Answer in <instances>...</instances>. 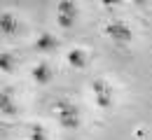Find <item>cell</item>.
<instances>
[{
	"instance_id": "obj_1",
	"label": "cell",
	"mask_w": 152,
	"mask_h": 140,
	"mask_svg": "<svg viewBox=\"0 0 152 140\" xmlns=\"http://www.w3.org/2000/svg\"><path fill=\"white\" fill-rule=\"evenodd\" d=\"M54 115L58 119V126H63V128H77L82 124L80 107L70 100H56L54 103Z\"/></svg>"
},
{
	"instance_id": "obj_9",
	"label": "cell",
	"mask_w": 152,
	"mask_h": 140,
	"mask_svg": "<svg viewBox=\"0 0 152 140\" xmlns=\"http://www.w3.org/2000/svg\"><path fill=\"white\" fill-rule=\"evenodd\" d=\"M0 28H2L5 35H17L21 26H19V21H17V17L12 12H2L0 14Z\"/></svg>"
},
{
	"instance_id": "obj_12",
	"label": "cell",
	"mask_w": 152,
	"mask_h": 140,
	"mask_svg": "<svg viewBox=\"0 0 152 140\" xmlns=\"http://www.w3.org/2000/svg\"><path fill=\"white\" fill-rule=\"evenodd\" d=\"M101 5L108 7V9H113V7H117V5H122V0H101Z\"/></svg>"
},
{
	"instance_id": "obj_8",
	"label": "cell",
	"mask_w": 152,
	"mask_h": 140,
	"mask_svg": "<svg viewBox=\"0 0 152 140\" xmlns=\"http://www.w3.org/2000/svg\"><path fill=\"white\" fill-rule=\"evenodd\" d=\"M0 112H2L5 117H14V115H19V105L12 100L10 89H2V94H0Z\"/></svg>"
},
{
	"instance_id": "obj_2",
	"label": "cell",
	"mask_w": 152,
	"mask_h": 140,
	"mask_svg": "<svg viewBox=\"0 0 152 140\" xmlns=\"http://www.w3.org/2000/svg\"><path fill=\"white\" fill-rule=\"evenodd\" d=\"M77 17H80V7H77L75 0H58L56 5V23L58 28L68 30L77 23Z\"/></svg>"
},
{
	"instance_id": "obj_11",
	"label": "cell",
	"mask_w": 152,
	"mask_h": 140,
	"mask_svg": "<svg viewBox=\"0 0 152 140\" xmlns=\"http://www.w3.org/2000/svg\"><path fill=\"white\" fill-rule=\"evenodd\" d=\"M28 140H49V133L42 124H28Z\"/></svg>"
},
{
	"instance_id": "obj_13",
	"label": "cell",
	"mask_w": 152,
	"mask_h": 140,
	"mask_svg": "<svg viewBox=\"0 0 152 140\" xmlns=\"http://www.w3.org/2000/svg\"><path fill=\"white\" fill-rule=\"evenodd\" d=\"M131 5H136V7H140V9H143V7H148V5H150V0H131Z\"/></svg>"
},
{
	"instance_id": "obj_3",
	"label": "cell",
	"mask_w": 152,
	"mask_h": 140,
	"mask_svg": "<svg viewBox=\"0 0 152 140\" xmlns=\"http://www.w3.org/2000/svg\"><path fill=\"white\" fill-rule=\"evenodd\" d=\"M91 94H94L96 107H101V110H110V107L115 105L113 86H110V82H108V80H103V77L94 80V82H91Z\"/></svg>"
},
{
	"instance_id": "obj_10",
	"label": "cell",
	"mask_w": 152,
	"mask_h": 140,
	"mask_svg": "<svg viewBox=\"0 0 152 140\" xmlns=\"http://www.w3.org/2000/svg\"><path fill=\"white\" fill-rule=\"evenodd\" d=\"M14 65H17V61H14V54H12V52H2V54H0V70H2L5 75L14 73Z\"/></svg>"
},
{
	"instance_id": "obj_6",
	"label": "cell",
	"mask_w": 152,
	"mask_h": 140,
	"mask_svg": "<svg viewBox=\"0 0 152 140\" xmlns=\"http://www.w3.org/2000/svg\"><path fill=\"white\" fill-rule=\"evenodd\" d=\"M66 61H68V65H70V68H75V70H84V68L89 65L87 49H82V47H73V49L66 54Z\"/></svg>"
},
{
	"instance_id": "obj_5",
	"label": "cell",
	"mask_w": 152,
	"mask_h": 140,
	"mask_svg": "<svg viewBox=\"0 0 152 140\" xmlns=\"http://www.w3.org/2000/svg\"><path fill=\"white\" fill-rule=\"evenodd\" d=\"M31 77H33V82L35 84H40V86H47L49 82L54 80V70H52V65L49 63H38V65H33V70H31Z\"/></svg>"
},
{
	"instance_id": "obj_7",
	"label": "cell",
	"mask_w": 152,
	"mask_h": 140,
	"mask_svg": "<svg viewBox=\"0 0 152 140\" xmlns=\"http://www.w3.org/2000/svg\"><path fill=\"white\" fill-rule=\"evenodd\" d=\"M35 52H40V54H49V52H56L58 49V38L56 35H52V33H40L38 40H35Z\"/></svg>"
},
{
	"instance_id": "obj_4",
	"label": "cell",
	"mask_w": 152,
	"mask_h": 140,
	"mask_svg": "<svg viewBox=\"0 0 152 140\" xmlns=\"http://www.w3.org/2000/svg\"><path fill=\"white\" fill-rule=\"evenodd\" d=\"M103 33H105L113 42H117V44H129V42L133 40L131 26H129L126 21H122V19L108 21V23H105V28H103Z\"/></svg>"
}]
</instances>
